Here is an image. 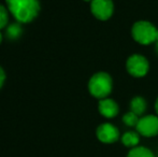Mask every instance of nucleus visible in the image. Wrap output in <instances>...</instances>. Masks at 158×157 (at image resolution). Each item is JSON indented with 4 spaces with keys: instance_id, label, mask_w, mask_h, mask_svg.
<instances>
[{
    "instance_id": "f257e3e1",
    "label": "nucleus",
    "mask_w": 158,
    "mask_h": 157,
    "mask_svg": "<svg viewBox=\"0 0 158 157\" xmlns=\"http://www.w3.org/2000/svg\"><path fill=\"white\" fill-rule=\"evenodd\" d=\"M11 14L19 24L32 22L40 12L39 0H6Z\"/></svg>"
},
{
    "instance_id": "f03ea898",
    "label": "nucleus",
    "mask_w": 158,
    "mask_h": 157,
    "mask_svg": "<svg viewBox=\"0 0 158 157\" xmlns=\"http://www.w3.org/2000/svg\"><path fill=\"white\" fill-rule=\"evenodd\" d=\"M113 89V80L106 72H97L88 82V90L95 98H108Z\"/></svg>"
},
{
    "instance_id": "7ed1b4c3",
    "label": "nucleus",
    "mask_w": 158,
    "mask_h": 157,
    "mask_svg": "<svg viewBox=\"0 0 158 157\" xmlns=\"http://www.w3.org/2000/svg\"><path fill=\"white\" fill-rule=\"evenodd\" d=\"M158 29L148 21H138L132 25L131 36L133 40L142 45H148L156 42Z\"/></svg>"
},
{
    "instance_id": "20e7f679",
    "label": "nucleus",
    "mask_w": 158,
    "mask_h": 157,
    "mask_svg": "<svg viewBox=\"0 0 158 157\" xmlns=\"http://www.w3.org/2000/svg\"><path fill=\"white\" fill-rule=\"evenodd\" d=\"M126 69L133 78H143L150 70V63L143 55L133 54L127 59Z\"/></svg>"
},
{
    "instance_id": "39448f33",
    "label": "nucleus",
    "mask_w": 158,
    "mask_h": 157,
    "mask_svg": "<svg viewBox=\"0 0 158 157\" xmlns=\"http://www.w3.org/2000/svg\"><path fill=\"white\" fill-rule=\"evenodd\" d=\"M90 11L99 21H108L114 13V3L112 0H93Z\"/></svg>"
},
{
    "instance_id": "423d86ee",
    "label": "nucleus",
    "mask_w": 158,
    "mask_h": 157,
    "mask_svg": "<svg viewBox=\"0 0 158 157\" xmlns=\"http://www.w3.org/2000/svg\"><path fill=\"white\" fill-rule=\"evenodd\" d=\"M138 134L143 137H155L158 134V115H145L139 119L137 127Z\"/></svg>"
},
{
    "instance_id": "0eeeda50",
    "label": "nucleus",
    "mask_w": 158,
    "mask_h": 157,
    "mask_svg": "<svg viewBox=\"0 0 158 157\" xmlns=\"http://www.w3.org/2000/svg\"><path fill=\"white\" fill-rule=\"evenodd\" d=\"M96 134L98 140L106 144L114 143L119 139V130L117 129L116 126L111 123H103L98 126Z\"/></svg>"
},
{
    "instance_id": "6e6552de",
    "label": "nucleus",
    "mask_w": 158,
    "mask_h": 157,
    "mask_svg": "<svg viewBox=\"0 0 158 157\" xmlns=\"http://www.w3.org/2000/svg\"><path fill=\"white\" fill-rule=\"evenodd\" d=\"M98 111L103 118H113L118 114L119 108L116 101L110 98L101 99L98 103Z\"/></svg>"
},
{
    "instance_id": "1a4fd4ad",
    "label": "nucleus",
    "mask_w": 158,
    "mask_h": 157,
    "mask_svg": "<svg viewBox=\"0 0 158 157\" xmlns=\"http://www.w3.org/2000/svg\"><path fill=\"white\" fill-rule=\"evenodd\" d=\"M148 108V103L146 100L141 96H135L131 99L130 101V111L135 113L137 115L141 116L144 114V112L146 111Z\"/></svg>"
},
{
    "instance_id": "9d476101",
    "label": "nucleus",
    "mask_w": 158,
    "mask_h": 157,
    "mask_svg": "<svg viewBox=\"0 0 158 157\" xmlns=\"http://www.w3.org/2000/svg\"><path fill=\"white\" fill-rule=\"evenodd\" d=\"M122 142L127 147H138L140 142V134L138 131H127L122 137Z\"/></svg>"
},
{
    "instance_id": "9b49d317",
    "label": "nucleus",
    "mask_w": 158,
    "mask_h": 157,
    "mask_svg": "<svg viewBox=\"0 0 158 157\" xmlns=\"http://www.w3.org/2000/svg\"><path fill=\"white\" fill-rule=\"evenodd\" d=\"M127 157H155L154 153L145 147H135L127 154Z\"/></svg>"
},
{
    "instance_id": "f8f14e48",
    "label": "nucleus",
    "mask_w": 158,
    "mask_h": 157,
    "mask_svg": "<svg viewBox=\"0 0 158 157\" xmlns=\"http://www.w3.org/2000/svg\"><path fill=\"white\" fill-rule=\"evenodd\" d=\"M22 32H23V28H22L19 23H14L11 24L10 26L6 27V35L10 40H16L21 37Z\"/></svg>"
},
{
    "instance_id": "ddd939ff",
    "label": "nucleus",
    "mask_w": 158,
    "mask_h": 157,
    "mask_svg": "<svg viewBox=\"0 0 158 157\" xmlns=\"http://www.w3.org/2000/svg\"><path fill=\"white\" fill-rule=\"evenodd\" d=\"M139 119H140L139 115H137V114L131 111L127 112L123 116V122L125 123V125L129 126V127H137L138 123H139Z\"/></svg>"
},
{
    "instance_id": "4468645a",
    "label": "nucleus",
    "mask_w": 158,
    "mask_h": 157,
    "mask_svg": "<svg viewBox=\"0 0 158 157\" xmlns=\"http://www.w3.org/2000/svg\"><path fill=\"white\" fill-rule=\"evenodd\" d=\"M9 22V13L6 9L2 4H0V29L4 28L8 25Z\"/></svg>"
},
{
    "instance_id": "2eb2a0df",
    "label": "nucleus",
    "mask_w": 158,
    "mask_h": 157,
    "mask_svg": "<svg viewBox=\"0 0 158 157\" xmlns=\"http://www.w3.org/2000/svg\"><path fill=\"white\" fill-rule=\"evenodd\" d=\"M4 81H6V73H4L3 69H2L1 67H0V88L2 87V85H3Z\"/></svg>"
},
{
    "instance_id": "dca6fc26",
    "label": "nucleus",
    "mask_w": 158,
    "mask_h": 157,
    "mask_svg": "<svg viewBox=\"0 0 158 157\" xmlns=\"http://www.w3.org/2000/svg\"><path fill=\"white\" fill-rule=\"evenodd\" d=\"M155 111H156V113L158 115V97H157L156 101H155Z\"/></svg>"
},
{
    "instance_id": "f3484780",
    "label": "nucleus",
    "mask_w": 158,
    "mask_h": 157,
    "mask_svg": "<svg viewBox=\"0 0 158 157\" xmlns=\"http://www.w3.org/2000/svg\"><path fill=\"white\" fill-rule=\"evenodd\" d=\"M155 50H156V53L158 54V42H156V43H155Z\"/></svg>"
},
{
    "instance_id": "a211bd4d",
    "label": "nucleus",
    "mask_w": 158,
    "mask_h": 157,
    "mask_svg": "<svg viewBox=\"0 0 158 157\" xmlns=\"http://www.w3.org/2000/svg\"><path fill=\"white\" fill-rule=\"evenodd\" d=\"M1 42H2V35H1V32H0V44H1Z\"/></svg>"
},
{
    "instance_id": "6ab92c4d",
    "label": "nucleus",
    "mask_w": 158,
    "mask_h": 157,
    "mask_svg": "<svg viewBox=\"0 0 158 157\" xmlns=\"http://www.w3.org/2000/svg\"><path fill=\"white\" fill-rule=\"evenodd\" d=\"M84 1H86V2H92L93 0H84Z\"/></svg>"
}]
</instances>
